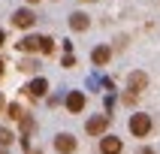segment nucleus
<instances>
[{
	"mask_svg": "<svg viewBox=\"0 0 160 154\" xmlns=\"http://www.w3.org/2000/svg\"><path fill=\"white\" fill-rule=\"evenodd\" d=\"M130 133H133V136H148V133H151V118L142 115V112L133 115V118H130Z\"/></svg>",
	"mask_w": 160,
	"mask_h": 154,
	"instance_id": "f257e3e1",
	"label": "nucleus"
},
{
	"mask_svg": "<svg viewBox=\"0 0 160 154\" xmlns=\"http://www.w3.org/2000/svg\"><path fill=\"white\" fill-rule=\"evenodd\" d=\"M109 127V115H94V118H88V124H85V130H88L91 136H100L103 130Z\"/></svg>",
	"mask_w": 160,
	"mask_h": 154,
	"instance_id": "f03ea898",
	"label": "nucleus"
},
{
	"mask_svg": "<svg viewBox=\"0 0 160 154\" xmlns=\"http://www.w3.org/2000/svg\"><path fill=\"white\" fill-rule=\"evenodd\" d=\"M54 148H58L61 154H72V151H76V136H70V133L54 136Z\"/></svg>",
	"mask_w": 160,
	"mask_h": 154,
	"instance_id": "7ed1b4c3",
	"label": "nucleus"
},
{
	"mask_svg": "<svg viewBox=\"0 0 160 154\" xmlns=\"http://www.w3.org/2000/svg\"><path fill=\"white\" fill-rule=\"evenodd\" d=\"M33 21H36V15L30 12V9H18L15 15H12V24H15V27H21V30L33 27Z\"/></svg>",
	"mask_w": 160,
	"mask_h": 154,
	"instance_id": "20e7f679",
	"label": "nucleus"
},
{
	"mask_svg": "<svg viewBox=\"0 0 160 154\" xmlns=\"http://www.w3.org/2000/svg\"><path fill=\"white\" fill-rule=\"evenodd\" d=\"M100 151L103 154H121V139L118 136H103L100 139Z\"/></svg>",
	"mask_w": 160,
	"mask_h": 154,
	"instance_id": "39448f33",
	"label": "nucleus"
},
{
	"mask_svg": "<svg viewBox=\"0 0 160 154\" xmlns=\"http://www.w3.org/2000/svg\"><path fill=\"white\" fill-rule=\"evenodd\" d=\"M127 85H130V91H133V94H139V91H145V85H148V76H145V72H130V76H127Z\"/></svg>",
	"mask_w": 160,
	"mask_h": 154,
	"instance_id": "423d86ee",
	"label": "nucleus"
},
{
	"mask_svg": "<svg viewBox=\"0 0 160 154\" xmlns=\"http://www.w3.org/2000/svg\"><path fill=\"white\" fill-rule=\"evenodd\" d=\"M67 109L79 115L82 109H85V94H82V91H70V94H67Z\"/></svg>",
	"mask_w": 160,
	"mask_h": 154,
	"instance_id": "0eeeda50",
	"label": "nucleus"
},
{
	"mask_svg": "<svg viewBox=\"0 0 160 154\" xmlns=\"http://www.w3.org/2000/svg\"><path fill=\"white\" fill-rule=\"evenodd\" d=\"M109 57H112V48H109V45H97V48H94V54H91V61L97 63V67H106Z\"/></svg>",
	"mask_w": 160,
	"mask_h": 154,
	"instance_id": "6e6552de",
	"label": "nucleus"
},
{
	"mask_svg": "<svg viewBox=\"0 0 160 154\" xmlns=\"http://www.w3.org/2000/svg\"><path fill=\"white\" fill-rule=\"evenodd\" d=\"M24 91L30 94V97H45V94H48V82H45V79H33Z\"/></svg>",
	"mask_w": 160,
	"mask_h": 154,
	"instance_id": "1a4fd4ad",
	"label": "nucleus"
},
{
	"mask_svg": "<svg viewBox=\"0 0 160 154\" xmlns=\"http://www.w3.org/2000/svg\"><path fill=\"white\" fill-rule=\"evenodd\" d=\"M70 27L82 33V30H88V27H91V18L85 15V12H72V15H70Z\"/></svg>",
	"mask_w": 160,
	"mask_h": 154,
	"instance_id": "9d476101",
	"label": "nucleus"
},
{
	"mask_svg": "<svg viewBox=\"0 0 160 154\" xmlns=\"http://www.w3.org/2000/svg\"><path fill=\"white\" fill-rule=\"evenodd\" d=\"M18 70H21V72H33L36 70V61H33V57H24V61L18 63Z\"/></svg>",
	"mask_w": 160,
	"mask_h": 154,
	"instance_id": "9b49d317",
	"label": "nucleus"
},
{
	"mask_svg": "<svg viewBox=\"0 0 160 154\" xmlns=\"http://www.w3.org/2000/svg\"><path fill=\"white\" fill-rule=\"evenodd\" d=\"M12 130H6V127H0V145H12Z\"/></svg>",
	"mask_w": 160,
	"mask_h": 154,
	"instance_id": "f8f14e48",
	"label": "nucleus"
},
{
	"mask_svg": "<svg viewBox=\"0 0 160 154\" xmlns=\"http://www.w3.org/2000/svg\"><path fill=\"white\" fill-rule=\"evenodd\" d=\"M9 118H15V121H21V118H24V109L18 106V103H12V106H9Z\"/></svg>",
	"mask_w": 160,
	"mask_h": 154,
	"instance_id": "ddd939ff",
	"label": "nucleus"
},
{
	"mask_svg": "<svg viewBox=\"0 0 160 154\" xmlns=\"http://www.w3.org/2000/svg\"><path fill=\"white\" fill-rule=\"evenodd\" d=\"M72 63H76V57H72V54L67 52V54H63V67H72Z\"/></svg>",
	"mask_w": 160,
	"mask_h": 154,
	"instance_id": "4468645a",
	"label": "nucleus"
},
{
	"mask_svg": "<svg viewBox=\"0 0 160 154\" xmlns=\"http://www.w3.org/2000/svg\"><path fill=\"white\" fill-rule=\"evenodd\" d=\"M139 154H154V148H142V151H139Z\"/></svg>",
	"mask_w": 160,
	"mask_h": 154,
	"instance_id": "2eb2a0df",
	"label": "nucleus"
},
{
	"mask_svg": "<svg viewBox=\"0 0 160 154\" xmlns=\"http://www.w3.org/2000/svg\"><path fill=\"white\" fill-rule=\"evenodd\" d=\"M3 42H6V33H3V30H0V45H3Z\"/></svg>",
	"mask_w": 160,
	"mask_h": 154,
	"instance_id": "dca6fc26",
	"label": "nucleus"
},
{
	"mask_svg": "<svg viewBox=\"0 0 160 154\" xmlns=\"http://www.w3.org/2000/svg\"><path fill=\"white\" fill-rule=\"evenodd\" d=\"M0 154H6V145H0Z\"/></svg>",
	"mask_w": 160,
	"mask_h": 154,
	"instance_id": "f3484780",
	"label": "nucleus"
},
{
	"mask_svg": "<svg viewBox=\"0 0 160 154\" xmlns=\"http://www.w3.org/2000/svg\"><path fill=\"white\" fill-rule=\"evenodd\" d=\"M3 67H6V63H3V61H0V76H3Z\"/></svg>",
	"mask_w": 160,
	"mask_h": 154,
	"instance_id": "a211bd4d",
	"label": "nucleus"
},
{
	"mask_svg": "<svg viewBox=\"0 0 160 154\" xmlns=\"http://www.w3.org/2000/svg\"><path fill=\"white\" fill-rule=\"evenodd\" d=\"M27 3H30V6H33V3H39V0H27Z\"/></svg>",
	"mask_w": 160,
	"mask_h": 154,
	"instance_id": "6ab92c4d",
	"label": "nucleus"
},
{
	"mask_svg": "<svg viewBox=\"0 0 160 154\" xmlns=\"http://www.w3.org/2000/svg\"><path fill=\"white\" fill-rule=\"evenodd\" d=\"M0 109H3V100H0Z\"/></svg>",
	"mask_w": 160,
	"mask_h": 154,
	"instance_id": "aec40b11",
	"label": "nucleus"
},
{
	"mask_svg": "<svg viewBox=\"0 0 160 154\" xmlns=\"http://www.w3.org/2000/svg\"><path fill=\"white\" fill-rule=\"evenodd\" d=\"M85 3H88V0H85Z\"/></svg>",
	"mask_w": 160,
	"mask_h": 154,
	"instance_id": "412c9836",
	"label": "nucleus"
}]
</instances>
